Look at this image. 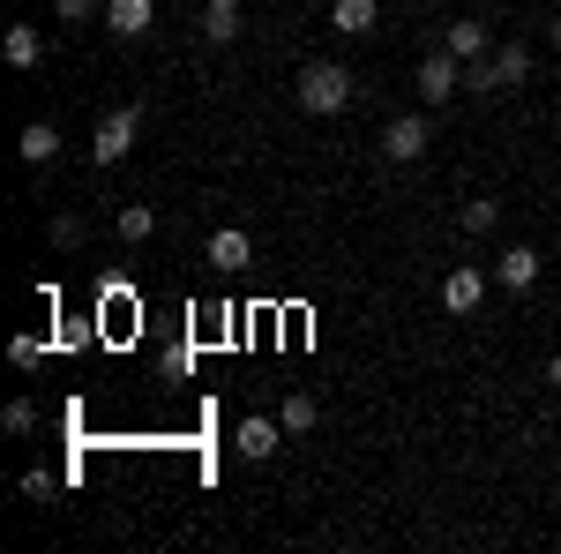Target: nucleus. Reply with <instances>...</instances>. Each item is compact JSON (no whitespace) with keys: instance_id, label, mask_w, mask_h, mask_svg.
Returning a JSON list of instances; mask_svg holds the SVG:
<instances>
[{"instance_id":"nucleus-8","label":"nucleus","mask_w":561,"mask_h":554,"mask_svg":"<svg viewBox=\"0 0 561 554\" xmlns=\"http://www.w3.org/2000/svg\"><path fill=\"white\" fill-rule=\"evenodd\" d=\"M494 285L502 293H531L539 285V248H502L494 256Z\"/></svg>"},{"instance_id":"nucleus-4","label":"nucleus","mask_w":561,"mask_h":554,"mask_svg":"<svg viewBox=\"0 0 561 554\" xmlns=\"http://www.w3.org/2000/svg\"><path fill=\"white\" fill-rule=\"evenodd\" d=\"M412 90H420V105H449V98H457V90H465V60H457V53H442V45H434L427 60H420V68H412Z\"/></svg>"},{"instance_id":"nucleus-1","label":"nucleus","mask_w":561,"mask_h":554,"mask_svg":"<svg viewBox=\"0 0 561 554\" xmlns=\"http://www.w3.org/2000/svg\"><path fill=\"white\" fill-rule=\"evenodd\" d=\"M352 90H359V76H345L337 60H307V68H300V105H307V113H322V121L345 113Z\"/></svg>"},{"instance_id":"nucleus-5","label":"nucleus","mask_w":561,"mask_h":554,"mask_svg":"<svg viewBox=\"0 0 561 554\" xmlns=\"http://www.w3.org/2000/svg\"><path fill=\"white\" fill-rule=\"evenodd\" d=\"M427 143H434L427 113H397V121L382 128V158H389V166H420V158H427Z\"/></svg>"},{"instance_id":"nucleus-6","label":"nucleus","mask_w":561,"mask_h":554,"mask_svg":"<svg viewBox=\"0 0 561 554\" xmlns=\"http://www.w3.org/2000/svg\"><path fill=\"white\" fill-rule=\"evenodd\" d=\"M232 450H240L248 465H270V457L285 450V420H270V412H248V420L232 427Z\"/></svg>"},{"instance_id":"nucleus-13","label":"nucleus","mask_w":561,"mask_h":554,"mask_svg":"<svg viewBox=\"0 0 561 554\" xmlns=\"http://www.w3.org/2000/svg\"><path fill=\"white\" fill-rule=\"evenodd\" d=\"M15 158H23V166H53V158H60V128H53V121H31V128L15 135Z\"/></svg>"},{"instance_id":"nucleus-24","label":"nucleus","mask_w":561,"mask_h":554,"mask_svg":"<svg viewBox=\"0 0 561 554\" xmlns=\"http://www.w3.org/2000/svg\"><path fill=\"white\" fill-rule=\"evenodd\" d=\"M547 38H554V45H561V15H554V31H547Z\"/></svg>"},{"instance_id":"nucleus-7","label":"nucleus","mask_w":561,"mask_h":554,"mask_svg":"<svg viewBox=\"0 0 561 554\" xmlns=\"http://www.w3.org/2000/svg\"><path fill=\"white\" fill-rule=\"evenodd\" d=\"M486 285H494V278L465 262V270H449V278H442V307H449V315H479V299H486Z\"/></svg>"},{"instance_id":"nucleus-2","label":"nucleus","mask_w":561,"mask_h":554,"mask_svg":"<svg viewBox=\"0 0 561 554\" xmlns=\"http://www.w3.org/2000/svg\"><path fill=\"white\" fill-rule=\"evenodd\" d=\"M517 83H531V53H524V45H494L486 60L465 68V90H479V98H486V90H517Z\"/></svg>"},{"instance_id":"nucleus-10","label":"nucleus","mask_w":561,"mask_h":554,"mask_svg":"<svg viewBox=\"0 0 561 554\" xmlns=\"http://www.w3.org/2000/svg\"><path fill=\"white\" fill-rule=\"evenodd\" d=\"M442 53H457V60L472 68V60H486V53H494V38H486V23H472V15H457V23L442 31Z\"/></svg>"},{"instance_id":"nucleus-26","label":"nucleus","mask_w":561,"mask_h":554,"mask_svg":"<svg viewBox=\"0 0 561 554\" xmlns=\"http://www.w3.org/2000/svg\"><path fill=\"white\" fill-rule=\"evenodd\" d=\"M225 8H240V0H225Z\"/></svg>"},{"instance_id":"nucleus-11","label":"nucleus","mask_w":561,"mask_h":554,"mask_svg":"<svg viewBox=\"0 0 561 554\" xmlns=\"http://www.w3.org/2000/svg\"><path fill=\"white\" fill-rule=\"evenodd\" d=\"M158 23V0H105V31L113 38H142Z\"/></svg>"},{"instance_id":"nucleus-16","label":"nucleus","mask_w":561,"mask_h":554,"mask_svg":"<svg viewBox=\"0 0 561 554\" xmlns=\"http://www.w3.org/2000/svg\"><path fill=\"white\" fill-rule=\"evenodd\" d=\"M457 225H465V240H479V233H494V225H502V203H494V195H472V203L457 211Z\"/></svg>"},{"instance_id":"nucleus-19","label":"nucleus","mask_w":561,"mask_h":554,"mask_svg":"<svg viewBox=\"0 0 561 554\" xmlns=\"http://www.w3.org/2000/svg\"><path fill=\"white\" fill-rule=\"evenodd\" d=\"M0 427H8V434H31V427H38V405H31V397H15V405L0 412Z\"/></svg>"},{"instance_id":"nucleus-20","label":"nucleus","mask_w":561,"mask_h":554,"mask_svg":"<svg viewBox=\"0 0 561 554\" xmlns=\"http://www.w3.org/2000/svg\"><path fill=\"white\" fill-rule=\"evenodd\" d=\"M53 248H83V217H76V211L53 217Z\"/></svg>"},{"instance_id":"nucleus-17","label":"nucleus","mask_w":561,"mask_h":554,"mask_svg":"<svg viewBox=\"0 0 561 554\" xmlns=\"http://www.w3.org/2000/svg\"><path fill=\"white\" fill-rule=\"evenodd\" d=\"M203 38H210V45H232V38H240V8L210 0V8H203Z\"/></svg>"},{"instance_id":"nucleus-14","label":"nucleus","mask_w":561,"mask_h":554,"mask_svg":"<svg viewBox=\"0 0 561 554\" xmlns=\"http://www.w3.org/2000/svg\"><path fill=\"white\" fill-rule=\"evenodd\" d=\"M382 23V8L375 0H330V31H345V38H367Z\"/></svg>"},{"instance_id":"nucleus-12","label":"nucleus","mask_w":561,"mask_h":554,"mask_svg":"<svg viewBox=\"0 0 561 554\" xmlns=\"http://www.w3.org/2000/svg\"><path fill=\"white\" fill-rule=\"evenodd\" d=\"M0 53H8V68H38V60H45V31H38V23H8Z\"/></svg>"},{"instance_id":"nucleus-25","label":"nucleus","mask_w":561,"mask_h":554,"mask_svg":"<svg viewBox=\"0 0 561 554\" xmlns=\"http://www.w3.org/2000/svg\"><path fill=\"white\" fill-rule=\"evenodd\" d=\"M554 510H561V487H554Z\"/></svg>"},{"instance_id":"nucleus-18","label":"nucleus","mask_w":561,"mask_h":554,"mask_svg":"<svg viewBox=\"0 0 561 554\" xmlns=\"http://www.w3.org/2000/svg\"><path fill=\"white\" fill-rule=\"evenodd\" d=\"M277 420H285V434H307V427L322 420V405H314V397H307V389H293V397H285V412H277Z\"/></svg>"},{"instance_id":"nucleus-22","label":"nucleus","mask_w":561,"mask_h":554,"mask_svg":"<svg viewBox=\"0 0 561 554\" xmlns=\"http://www.w3.org/2000/svg\"><path fill=\"white\" fill-rule=\"evenodd\" d=\"M98 8H105V0H60V8H53V15H60V23H90V15H98Z\"/></svg>"},{"instance_id":"nucleus-9","label":"nucleus","mask_w":561,"mask_h":554,"mask_svg":"<svg viewBox=\"0 0 561 554\" xmlns=\"http://www.w3.org/2000/svg\"><path fill=\"white\" fill-rule=\"evenodd\" d=\"M203 256H210L217 270L232 278V270H248V262H255V240H248L240 225H217V233H210V248H203Z\"/></svg>"},{"instance_id":"nucleus-23","label":"nucleus","mask_w":561,"mask_h":554,"mask_svg":"<svg viewBox=\"0 0 561 554\" xmlns=\"http://www.w3.org/2000/svg\"><path fill=\"white\" fill-rule=\"evenodd\" d=\"M547 389H561V352H554V360H547Z\"/></svg>"},{"instance_id":"nucleus-21","label":"nucleus","mask_w":561,"mask_h":554,"mask_svg":"<svg viewBox=\"0 0 561 554\" xmlns=\"http://www.w3.org/2000/svg\"><path fill=\"white\" fill-rule=\"evenodd\" d=\"M38 360H45V344H38V338H15V344H8V368H23V375H31Z\"/></svg>"},{"instance_id":"nucleus-3","label":"nucleus","mask_w":561,"mask_h":554,"mask_svg":"<svg viewBox=\"0 0 561 554\" xmlns=\"http://www.w3.org/2000/svg\"><path fill=\"white\" fill-rule=\"evenodd\" d=\"M135 128H142V105H113V113L98 121V135H90V158H98V172L121 166V158L135 150Z\"/></svg>"},{"instance_id":"nucleus-27","label":"nucleus","mask_w":561,"mask_h":554,"mask_svg":"<svg viewBox=\"0 0 561 554\" xmlns=\"http://www.w3.org/2000/svg\"><path fill=\"white\" fill-rule=\"evenodd\" d=\"M307 8H322V0H307Z\"/></svg>"},{"instance_id":"nucleus-15","label":"nucleus","mask_w":561,"mask_h":554,"mask_svg":"<svg viewBox=\"0 0 561 554\" xmlns=\"http://www.w3.org/2000/svg\"><path fill=\"white\" fill-rule=\"evenodd\" d=\"M113 233H121V240H150V233H158V211H150V203H121V217H113Z\"/></svg>"}]
</instances>
